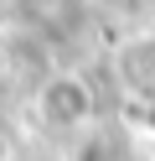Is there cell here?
I'll use <instances>...</instances> for the list:
<instances>
[{
    "label": "cell",
    "instance_id": "obj_1",
    "mask_svg": "<svg viewBox=\"0 0 155 161\" xmlns=\"http://www.w3.org/2000/svg\"><path fill=\"white\" fill-rule=\"evenodd\" d=\"M88 88L78 83V78H52L47 83V94H41V109H47L57 125H83L88 119Z\"/></svg>",
    "mask_w": 155,
    "mask_h": 161
}]
</instances>
